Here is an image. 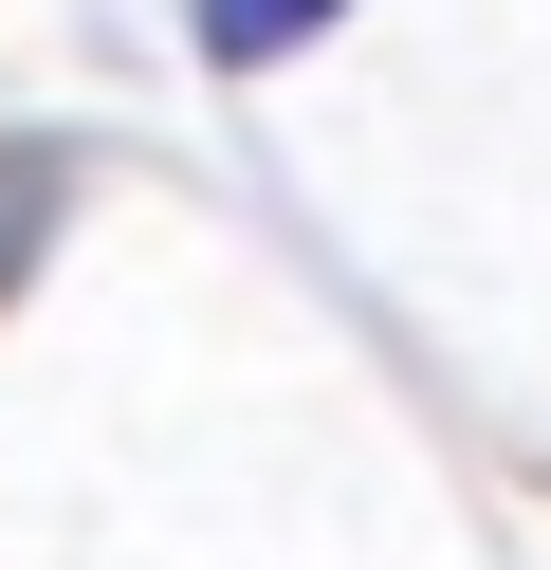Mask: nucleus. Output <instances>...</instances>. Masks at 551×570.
I'll list each match as a JSON object with an SVG mask.
<instances>
[{"label":"nucleus","instance_id":"nucleus-1","mask_svg":"<svg viewBox=\"0 0 551 570\" xmlns=\"http://www.w3.org/2000/svg\"><path fill=\"white\" fill-rule=\"evenodd\" d=\"M350 0H184V38L220 56V75H276V56H313Z\"/></svg>","mask_w":551,"mask_h":570},{"label":"nucleus","instance_id":"nucleus-2","mask_svg":"<svg viewBox=\"0 0 551 570\" xmlns=\"http://www.w3.org/2000/svg\"><path fill=\"white\" fill-rule=\"evenodd\" d=\"M37 222H56V166H0V276L37 258Z\"/></svg>","mask_w":551,"mask_h":570}]
</instances>
